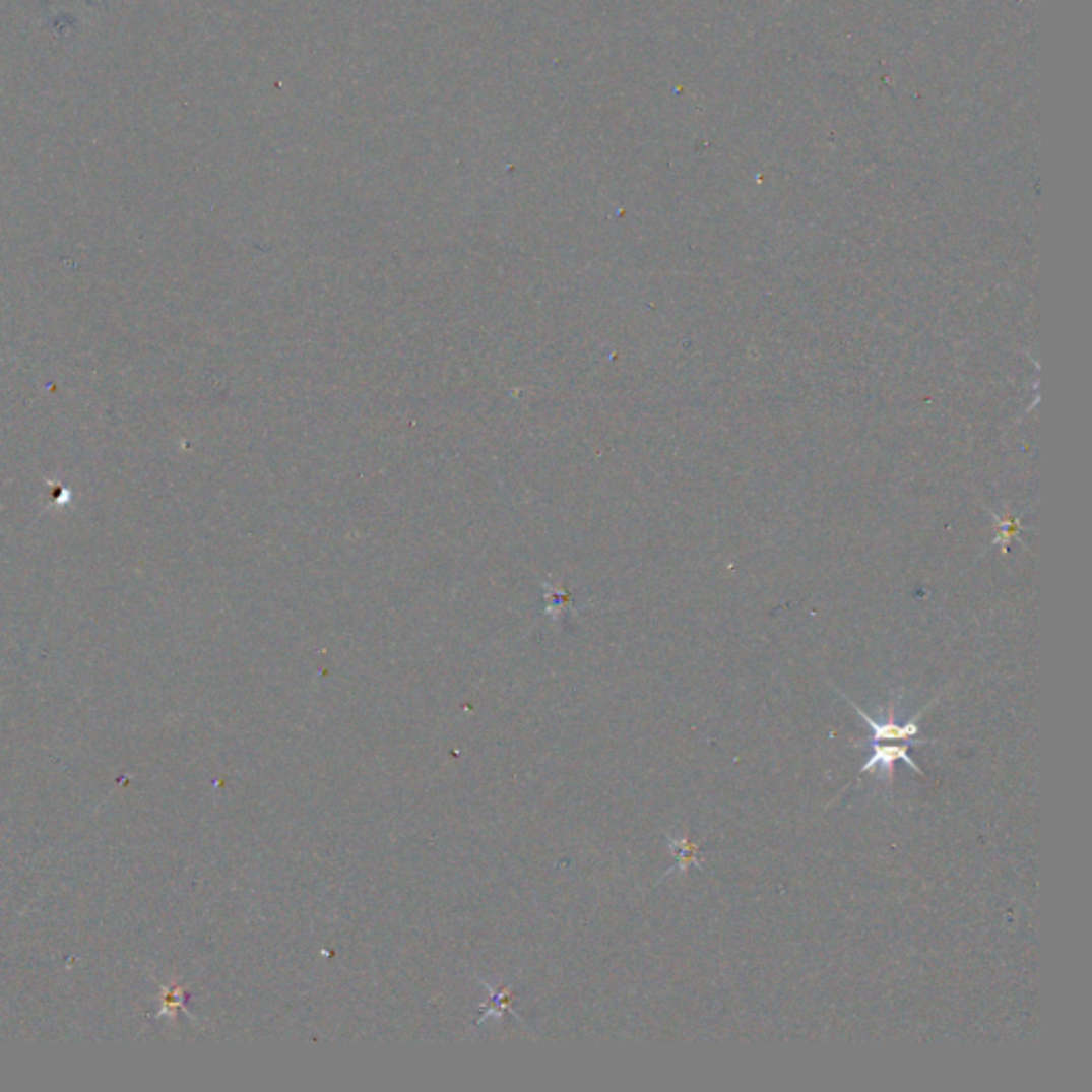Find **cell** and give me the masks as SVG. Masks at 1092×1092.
Masks as SVG:
<instances>
[{"label": "cell", "instance_id": "1", "mask_svg": "<svg viewBox=\"0 0 1092 1092\" xmlns=\"http://www.w3.org/2000/svg\"><path fill=\"white\" fill-rule=\"evenodd\" d=\"M851 706L853 711L858 713L862 717V721L869 725L871 730V736H869V745L871 743H901V745H909V747H922V745H928V743H937V741H928V738H917L919 734V723H917V717L922 713H917L913 719L905 721V723H898L894 719V713L890 711L888 713V719L886 721H877L875 717L866 715L858 704H853V700L845 698Z\"/></svg>", "mask_w": 1092, "mask_h": 1092}, {"label": "cell", "instance_id": "2", "mask_svg": "<svg viewBox=\"0 0 1092 1092\" xmlns=\"http://www.w3.org/2000/svg\"><path fill=\"white\" fill-rule=\"evenodd\" d=\"M896 762H905L913 773L924 775L922 768H917V764L911 760L909 745H901V743H871V756L860 768V773L864 775V773H877V770H882V777L892 781Z\"/></svg>", "mask_w": 1092, "mask_h": 1092}, {"label": "cell", "instance_id": "3", "mask_svg": "<svg viewBox=\"0 0 1092 1092\" xmlns=\"http://www.w3.org/2000/svg\"><path fill=\"white\" fill-rule=\"evenodd\" d=\"M668 845H670V851L675 853V858H677V871L679 873H685L692 864L694 866L702 864L700 855H698L700 853L698 845L694 841H690L688 837H683V839L668 837Z\"/></svg>", "mask_w": 1092, "mask_h": 1092}]
</instances>
